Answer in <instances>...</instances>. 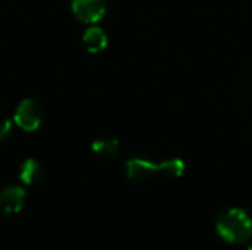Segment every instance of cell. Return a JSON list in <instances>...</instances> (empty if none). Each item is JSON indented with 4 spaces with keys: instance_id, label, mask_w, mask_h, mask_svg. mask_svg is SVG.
<instances>
[{
    "instance_id": "1",
    "label": "cell",
    "mask_w": 252,
    "mask_h": 250,
    "mask_svg": "<svg viewBox=\"0 0 252 250\" xmlns=\"http://www.w3.org/2000/svg\"><path fill=\"white\" fill-rule=\"evenodd\" d=\"M217 231L229 243H245L252 236V220L241 209H230L219 217Z\"/></svg>"
},
{
    "instance_id": "2",
    "label": "cell",
    "mask_w": 252,
    "mask_h": 250,
    "mask_svg": "<svg viewBox=\"0 0 252 250\" xmlns=\"http://www.w3.org/2000/svg\"><path fill=\"white\" fill-rule=\"evenodd\" d=\"M15 124L22 128L24 131H35L43 119V108L41 105L34 99H25L22 100L13 115Z\"/></svg>"
},
{
    "instance_id": "3",
    "label": "cell",
    "mask_w": 252,
    "mask_h": 250,
    "mask_svg": "<svg viewBox=\"0 0 252 250\" xmlns=\"http://www.w3.org/2000/svg\"><path fill=\"white\" fill-rule=\"evenodd\" d=\"M74 15L86 24L100 21L106 12V0H71Z\"/></svg>"
},
{
    "instance_id": "4",
    "label": "cell",
    "mask_w": 252,
    "mask_h": 250,
    "mask_svg": "<svg viewBox=\"0 0 252 250\" xmlns=\"http://www.w3.org/2000/svg\"><path fill=\"white\" fill-rule=\"evenodd\" d=\"M27 193L22 187L6 186L0 189V214L15 215L22 211L25 205Z\"/></svg>"
},
{
    "instance_id": "5",
    "label": "cell",
    "mask_w": 252,
    "mask_h": 250,
    "mask_svg": "<svg viewBox=\"0 0 252 250\" xmlns=\"http://www.w3.org/2000/svg\"><path fill=\"white\" fill-rule=\"evenodd\" d=\"M157 171H159V165L152 164L146 159H131L127 164V177L136 183H143L149 180Z\"/></svg>"
},
{
    "instance_id": "6",
    "label": "cell",
    "mask_w": 252,
    "mask_h": 250,
    "mask_svg": "<svg viewBox=\"0 0 252 250\" xmlns=\"http://www.w3.org/2000/svg\"><path fill=\"white\" fill-rule=\"evenodd\" d=\"M43 167L38 161L35 159H27L24 161V164L21 165L19 169V180L25 184V186H34L38 184L43 178Z\"/></svg>"
},
{
    "instance_id": "7",
    "label": "cell",
    "mask_w": 252,
    "mask_h": 250,
    "mask_svg": "<svg viewBox=\"0 0 252 250\" xmlns=\"http://www.w3.org/2000/svg\"><path fill=\"white\" fill-rule=\"evenodd\" d=\"M83 43L86 46V49L92 53H97V52H102L105 47H106V34L97 28V27H90L86 32H84V37H83Z\"/></svg>"
},
{
    "instance_id": "8",
    "label": "cell",
    "mask_w": 252,
    "mask_h": 250,
    "mask_svg": "<svg viewBox=\"0 0 252 250\" xmlns=\"http://www.w3.org/2000/svg\"><path fill=\"white\" fill-rule=\"evenodd\" d=\"M92 149L100 158H114L118 153L120 146H118V141L111 137H100L93 141Z\"/></svg>"
},
{
    "instance_id": "9",
    "label": "cell",
    "mask_w": 252,
    "mask_h": 250,
    "mask_svg": "<svg viewBox=\"0 0 252 250\" xmlns=\"http://www.w3.org/2000/svg\"><path fill=\"white\" fill-rule=\"evenodd\" d=\"M13 134V124L9 119H0V143L7 141Z\"/></svg>"
},
{
    "instance_id": "10",
    "label": "cell",
    "mask_w": 252,
    "mask_h": 250,
    "mask_svg": "<svg viewBox=\"0 0 252 250\" xmlns=\"http://www.w3.org/2000/svg\"><path fill=\"white\" fill-rule=\"evenodd\" d=\"M250 250H252V246H251V249H250Z\"/></svg>"
}]
</instances>
